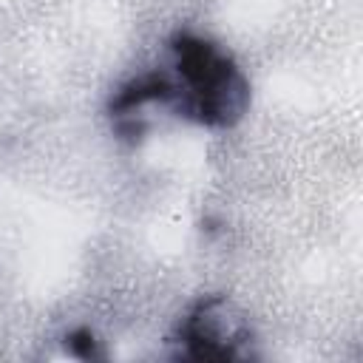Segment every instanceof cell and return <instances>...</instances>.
Returning <instances> with one entry per match:
<instances>
[{"label":"cell","instance_id":"obj_1","mask_svg":"<svg viewBox=\"0 0 363 363\" xmlns=\"http://www.w3.org/2000/svg\"><path fill=\"white\" fill-rule=\"evenodd\" d=\"M176 88L167 83L162 74H148V77H139L136 83H131L123 94L114 100V111L116 114H131L139 105L151 103V100H174Z\"/></svg>","mask_w":363,"mask_h":363},{"label":"cell","instance_id":"obj_2","mask_svg":"<svg viewBox=\"0 0 363 363\" xmlns=\"http://www.w3.org/2000/svg\"><path fill=\"white\" fill-rule=\"evenodd\" d=\"M68 346L77 357H94V335L88 329H77L68 338Z\"/></svg>","mask_w":363,"mask_h":363}]
</instances>
